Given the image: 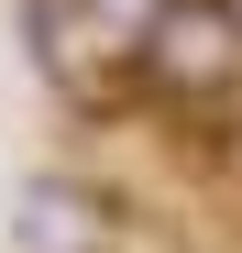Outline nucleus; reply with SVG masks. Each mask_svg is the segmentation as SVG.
I'll return each mask as SVG.
<instances>
[{
	"instance_id": "4",
	"label": "nucleus",
	"mask_w": 242,
	"mask_h": 253,
	"mask_svg": "<svg viewBox=\"0 0 242 253\" xmlns=\"http://www.w3.org/2000/svg\"><path fill=\"white\" fill-rule=\"evenodd\" d=\"M77 11H88V22L110 33V44H121V55H132V33H143L154 11H165V0H77Z\"/></svg>"
},
{
	"instance_id": "3",
	"label": "nucleus",
	"mask_w": 242,
	"mask_h": 253,
	"mask_svg": "<svg viewBox=\"0 0 242 253\" xmlns=\"http://www.w3.org/2000/svg\"><path fill=\"white\" fill-rule=\"evenodd\" d=\"M22 253H99V198L88 187H33L22 198Z\"/></svg>"
},
{
	"instance_id": "1",
	"label": "nucleus",
	"mask_w": 242,
	"mask_h": 253,
	"mask_svg": "<svg viewBox=\"0 0 242 253\" xmlns=\"http://www.w3.org/2000/svg\"><path fill=\"white\" fill-rule=\"evenodd\" d=\"M132 77L165 110H220L242 88V0H165L132 33Z\"/></svg>"
},
{
	"instance_id": "2",
	"label": "nucleus",
	"mask_w": 242,
	"mask_h": 253,
	"mask_svg": "<svg viewBox=\"0 0 242 253\" xmlns=\"http://www.w3.org/2000/svg\"><path fill=\"white\" fill-rule=\"evenodd\" d=\"M22 44H33V66L55 77L66 99H110V33L77 11V0H22Z\"/></svg>"
}]
</instances>
